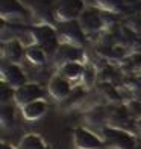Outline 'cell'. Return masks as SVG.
<instances>
[{
	"mask_svg": "<svg viewBox=\"0 0 141 149\" xmlns=\"http://www.w3.org/2000/svg\"><path fill=\"white\" fill-rule=\"evenodd\" d=\"M30 35L35 38V44L43 47L44 52L49 56H53L58 50L61 40H59L58 31L53 24L49 23H41L30 28Z\"/></svg>",
	"mask_w": 141,
	"mask_h": 149,
	"instance_id": "cell-1",
	"label": "cell"
},
{
	"mask_svg": "<svg viewBox=\"0 0 141 149\" xmlns=\"http://www.w3.org/2000/svg\"><path fill=\"white\" fill-rule=\"evenodd\" d=\"M105 148L109 149H137V140L129 131L114 126H105L102 130Z\"/></svg>",
	"mask_w": 141,
	"mask_h": 149,
	"instance_id": "cell-2",
	"label": "cell"
},
{
	"mask_svg": "<svg viewBox=\"0 0 141 149\" xmlns=\"http://www.w3.org/2000/svg\"><path fill=\"white\" fill-rule=\"evenodd\" d=\"M56 31L61 43L75 44L79 47H84L86 43V33L80 28L77 20H70V22H59L56 23Z\"/></svg>",
	"mask_w": 141,
	"mask_h": 149,
	"instance_id": "cell-3",
	"label": "cell"
},
{
	"mask_svg": "<svg viewBox=\"0 0 141 149\" xmlns=\"http://www.w3.org/2000/svg\"><path fill=\"white\" fill-rule=\"evenodd\" d=\"M24 6L29 9L30 15L37 17L43 23L53 24L55 18V5L56 0H21Z\"/></svg>",
	"mask_w": 141,
	"mask_h": 149,
	"instance_id": "cell-4",
	"label": "cell"
},
{
	"mask_svg": "<svg viewBox=\"0 0 141 149\" xmlns=\"http://www.w3.org/2000/svg\"><path fill=\"white\" fill-rule=\"evenodd\" d=\"M85 8L86 6L84 0H56V5H55L56 23L77 20Z\"/></svg>",
	"mask_w": 141,
	"mask_h": 149,
	"instance_id": "cell-5",
	"label": "cell"
},
{
	"mask_svg": "<svg viewBox=\"0 0 141 149\" xmlns=\"http://www.w3.org/2000/svg\"><path fill=\"white\" fill-rule=\"evenodd\" d=\"M77 22L86 35L99 33L105 28V17L102 14V11L97 8H91V6H86L84 9V12L77 18Z\"/></svg>",
	"mask_w": 141,
	"mask_h": 149,
	"instance_id": "cell-6",
	"label": "cell"
},
{
	"mask_svg": "<svg viewBox=\"0 0 141 149\" xmlns=\"http://www.w3.org/2000/svg\"><path fill=\"white\" fill-rule=\"evenodd\" d=\"M0 12H2V18L8 22H12V20L23 22L30 15L29 9L21 0H0Z\"/></svg>",
	"mask_w": 141,
	"mask_h": 149,
	"instance_id": "cell-7",
	"label": "cell"
},
{
	"mask_svg": "<svg viewBox=\"0 0 141 149\" xmlns=\"http://www.w3.org/2000/svg\"><path fill=\"white\" fill-rule=\"evenodd\" d=\"M73 141L76 149H103L105 143L97 134L86 128H76L73 132Z\"/></svg>",
	"mask_w": 141,
	"mask_h": 149,
	"instance_id": "cell-8",
	"label": "cell"
},
{
	"mask_svg": "<svg viewBox=\"0 0 141 149\" xmlns=\"http://www.w3.org/2000/svg\"><path fill=\"white\" fill-rule=\"evenodd\" d=\"M2 81L12 87L14 90L20 88L21 85L28 82V78L23 72V69L15 63H3L2 64Z\"/></svg>",
	"mask_w": 141,
	"mask_h": 149,
	"instance_id": "cell-9",
	"label": "cell"
},
{
	"mask_svg": "<svg viewBox=\"0 0 141 149\" xmlns=\"http://www.w3.org/2000/svg\"><path fill=\"white\" fill-rule=\"evenodd\" d=\"M44 96V91L43 88L35 82H26L24 85H21L20 88L15 90L14 94V100L18 107H24L33 100H38V99H43Z\"/></svg>",
	"mask_w": 141,
	"mask_h": 149,
	"instance_id": "cell-10",
	"label": "cell"
},
{
	"mask_svg": "<svg viewBox=\"0 0 141 149\" xmlns=\"http://www.w3.org/2000/svg\"><path fill=\"white\" fill-rule=\"evenodd\" d=\"M53 58H55V61L59 65L67 64V63H80L84 59V49L75 44L61 43Z\"/></svg>",
	"mask_w": 141,
	"mask_h": 149,
	"instance_id": "cell-11",
	"label": "cell"
},
{
	"mask_svg": "<svg viewBox=\"0 0 141 149\" xmlns=\"http://www.w3.org/2000/svg\"><path fill=\"white\" fill-rule=\"evenodd\" d=\"M49 93L53 99L56 100H65L71 94V84L68 79H65L61 74H55L49 81Z\"/></svg>",
	"mask_w": 141,
	"mask_h": 149,
	"instance_id": "cell-12",
	"label": "cell"
},
{
	"mask_svg": "<svg viewBox=\"0 0 141 149\" xmlns=\"http://www.w3.org/2000/svg\"><path fill=\"white\" fill-rule=\"evenodd\" d=\"M3 56L8 58L9 63H20L23 56H26V49L18 40H9L3 46Z\"/></svg>",
	"mask_w": 141,
	"mask_h": 149,
	"instance_id": "cell-13",
	"label": "cell"
},
{
	"mask_svg": "<svg viewBox=\"0 0 141 149\" xmlns=\"http://www.w3.org/2000/svg\"><path fill=\"white\" fill-rule=\"evenodd\" d=\"M47 111V104L43 99L33 100V102L21 107V114L26 120H38L41 119Z\"/></svg>",
	"mask_w": 141,
	"mask_h": 149,
	"instance_id": "cell-14",
	"label": "cell"
},
{
	"mask_svg": "<svg viewBox=\"0 0 141 149\" xmlns=\"http://www.w3.org/2000/svg\"><path fill=\"white\" fill-rule=\"evenodd\" d=\"M84 72H85V65L82 63H67L59 65V74L64 76L65 79H68L70 82L80 79Z\"/></svg>",
	"mask_w": 141,
	"mask_h": 149,
	"instance_id": "cell-15",
	"label": "cell"
},
{
	"mask_svg": "<svg viewBox=\"0 0 141 149\" xmlns=\"http://www.w3.org/2000/svg\"><path fill=\"white\" fill-rule=\"evenodd\" d=\"M47 56H49V55L44 52L43 47H39L35 43L26 47V58H28V61L32 63L33 65H43V64H46Z\"/></svg>",
	"mask_w": 141,
	"mask_h": 149,
	"instance_id": "cell-16",
	"label": "cell"
},
{
	"mask_svg": "<svg viewBox=\"0 0 141 149\" xmlns=\"http://www.w3.org/2000/svg\"><path fill=\"white\" fill-rule=\"evenodd\" d=\"M97 5L109 14H122L126 11V0H97Z\"/></svg>",
	"mask_w": 141,
	"mask_h": 149,
	"instance_id": "cell-17",
	"label": "cell"
},
{
	"mask_svg": "<svg viewBox=\"0 0 141 149\" xmlns=\"http://www.w3.org/2000/svg\"><path fill=\"white\" fill-rule=\"evenodd\" d=\"M17 149H46L44 141L41 137L37 134H26L24 137L20 140Z\"/></svg>",
	"mask_w": 141,
	"mask_h": 149,
	"instance_id": "cell-18",
	"label": "cell"
},
{
	"mask_svg": "<svg viewBox=\"0 0 141 149\" xmlns=\"http://www.w3.org/2000/svg\"><path fill=\"white\" fill-rule=\"evenodd\" d=\"M15 122V113L14 108L9 104H2V125L3 126H12Z\"/></svg>",
	"mask_w": 141,
	"mask_h": 149,
	"instance_id": "cell-19",
	"label": "cell"
},
{
	"mask_svg": "<svg viewBox=\"0 0 141 149\" xmlns=\"http://www.w3.org/2000/svg\"><path fill=\"white\" fill-rule=\"evenodd\" d=\"M94 78H96L94 70L91 69V67H85V72H84V74H82V78H80L82 84H84L85 87H91L93 82H94Z\"/></svg>",
	"mask_w": 141,
	"mask_h": 149,
	"instance_id": "cell-20",
	"label": "cell"
},
{
	"mask_svg": "<svg viewBox=\"0 0 141 149\" xmlns=\"http://www.w3.org/2000/svg\"><path fill=\"white\" fill-rule=\"evenodd\" d=\"M0 149H15V148H12L11 145H6V143H2V145H0Z\"/></svg>",
	"mask_w": 141,
	"mask_h": 149,
	"instance_id": "cell-21",
	"label": "cell"
},
{
	"mask_svg": "<svg viewBox=\"0 0 141 149\" xmlns=\"http://www.w3.org/2000/svg\"><path fill=\"white\" fill-rule=\"evenodd\" d=\"M137 128H138L140 132H141V119H138V120H137Z\"/></svg>",
	"mask_w": 141,
	"mask_h": 149,
	"instance_id": "cell-22",
	"label": "cell"
}]
</instances>
